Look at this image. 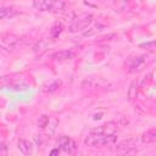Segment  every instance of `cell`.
Returning a JSON list of instances; mask_svg holds the SVG:
<instances>
[{"label": "cell", "mask_w": 156, "mask_h": 156, "mask_svg": "<svg viewBox=\"0 0 156 156\" xmlns=\"http://www.w3.org/2000/svg\"><path fill=\"white\" fill-rule=\"evenodd\" d=\"M117 141V135L113 134H101V133H96V132H90L84 143L88 146H94V147H100V146H111L115 145V143Z\"/></svg>", "instance_id": "6da1fadb"}, {"label": "cell", "mask_w": 156, "mask_h": 156, "mask_svg": "<svg viewBox=\"0 0 156 156\" xmlns=\"http://www.w3.org/2000/svg\"><path fill=\"white\" fill-rule=\"evenodd\" d=\"M91 20H93V16L90 13H82L79 16H77L72 23L69 24L68 27V30L72 32V33H76V32H80L83 29H85L90 23H91Z\"/></svg>", "instance_id": "7a4b0ae2"}, {"label": "cell", "mask_w": 156, "mask_h": 156, "mask_svg": "<svg viewBox=\"0 0 156 156\" xmlns=\"http://www.w3.org/2000/svg\"><path fill=\"white\" fill-rule=\"evenodd\" d=\"M110 85V82L102 77H88L82 82V88L85 90L104 89Z\"/></svg>", "instance_id": "3957f363"}, {"label": "cell", "mask_w": 156, "mask_h": 156, "mask_svg": "<svg viewBox=\"0 0 156 156\" xmlns=\"http://www.w3.org/2000/svg\"><path fill=\"white\" fill-rule=\"evenodd\" d=\"M138 146V139L136 138H129L126 140H122L121 143H118L116 145V152L119 155H124V154H129L133 152L134 150H136Z\"/></svg>", "instance_id": "277c9868"}, {"label": "cell", "mask_w": 156, "mask_h": 156, "mask_svg": "<svg viewBox=\"0 0 156 156\" xmlns=\"http://www.w3.org/2000/svg\"><path fill=\"white\" fill-rule=\"evenodd\" d=\"M58 145H60V147H61L63 151H66V152H68V154L74 152L76 149H77V144L74 143V140L71 139V138L67 136V135H61V136L58 138Z\"/></svg>", "instance_id": "5b68a950"}, {"label": "cell", "mask_w": 156, "mask_h": 156, "mask_svg": "<svg viewBox=\"0 0 156 156\" xmlns=\"http://www.w3.org/2000/svg\"><path fill=\"white\" fill-rule=\"evenodd\" d=\"M119 124L116 121H110L100 127H98L96 129H93L91 132H96V133H101V134H113L117 132Z\"/></svg>", "instance_id": "8992f818"}, {"label": "cell", "mask_w": 156, "mask_h": 156, "mask_svg": "<svg viewBox=\"0 0 156 156\" xmlns=\"http://www.w3.org/2000/svg\"><path fill=\"white\" fill-rule=\"evenodd\" d=\"M74 56V54L71 50H61L51 55V58L55 61H68Z\"/></svg>", "instance_id": "52a82bcc"}, {"label": "cell", "mask_w": 156, "mask_h": 156, "mask_svg": "<svg viewBox=\"0 0 156 156\" xmlns=\"http://www.w3.org/2000/svg\"><path fill=\"white\" fill-rule=\"evenodd\" d=\"M18 150L23 154V155H30L33 152V144L29 141V140H26V139H20L18 143Z\"/></svg>", "instance_id": "ba28073f"}, {"label": "cell", "mask_w": 156, "mask_h": 156, "mask_svg": "<svg viewBox=\"0 0 156 156\" xmlns=\"http://www.w3.org/2000/svg\"><path fill=\"white\" fill-rule=\"evenodd\" d=\"M145 56H136L132 60L130 65H129V72H136L140 69V67L145 63Z\"/></svg>", "instance_id": "9c48e42d"}, {"label": "cell", "mask_w": 156, "mask_h": 156, "mask_svg": "<svg viewBox=\"0 0 156 156\" xmlns=\"http://www.w3.org/2000/svg\"><path fill=\"white\" fill-rule=\"evenodd\" d=\"M2 41L4 44L7 46V48H15L20 43V38L15 34H6L4 38H2Z\"/></svg>", "instance_id": "30bf717a"}, {"label": "cell", "mask_w": 156, "mask_h": 156, "mask_svg": "<svg viewBox=\"0 0 156 156\" xmlns=\"http://www.w3.org/2000/svg\"><path fill=\"white\" fill-rule=\"evenodd\" d=\"M51 0H33V6L38 11H50Z\"/></svg>", "instance_id": "8fae6325"}, {"label": "cell", "mask_w": 156, "mask_h": 156, "mask_svg": "<svg viewBox=\"0 0 156 156\" xmlns=\"http://www.w3.org/2000/svg\"><path fill=\"white\" fill-rule=\"evenodd\" d=\"M156 140V130L152 128V129H149L146 130L145 133H143L141 135V141L144 144H151Z\"/></svg>", "instance_id": "7c38bea8"}, {"label": "cell", "mask_w": 156, "mask_h": 156, "mask_svg": "<svg viewBox=\"0 0 156 156\" xmlns=\"http://www.w3.org/2000/svg\"><path fill=\"white\" fill-rule=\"evenodd\" d=\"M65 5L66 4H65L63 0H51V2H50V12L57 13V12L63 11Z\"/></svg>", "instance_id": "4fadbf2b"}, {"label": "cell", "mask_w": 156, "mask_h": 156, "mask_svg": "<svg viewBox=\"0 0 156 156\" xmlns=\"http://www.w3.org/2000/svg\"><path fill=\"white\" fill-rule=\"evenodd\" d=\"M11 88L13 89V90H26L27 89V87H28V84L23 80V79H17V80H13V82H11Z\"/></svg>", "instance_id": "5bb4252c"}, {"label": "cell", "mask_w": 156, "mask_h": 156, "mask_svg": "<svg viewBox=\"0 0 156 156\" xmlns=\"http://www.w3.org/2000/svg\"><path fill=\"white\" fill-rule=\"evenodd\" d=\"M101 28H102V26H101V24H95V26L90 27L89 29L84 30V32H83V35H84V37H90V35H94V34H96L98 32H100V30H101Z\"/></svg>", "instance_id": "9a60e30c"}, {"label": "cell", "mask_w": 156, "mask_h": 156, "mask_svg": "<svg viewBox=\"0 0 156 156\" xmlns=\"http://www.w3.org/2000/svg\"><path fill=\"white\" fill-rule=\"evenodd\" d=\"M136 80L132 82L130 87H129V90H128V99L129 101H133L135 98H136Z\"/></svg>", "instance_id": "2e32d148"}, {"label": "cell", "mask_w": 156, "mask_h": 156, "mask_svg": "<svg viewBox=\"0 0 156 156\" xmlns=\"http://www.w3.org/2000/svg\"><path fill=\"white\" fill-rule=\"evenodd\" d=\"M62 29H63V24H62L61 22L55 23L54 27L51 28V37H52V38H57L58 34L62 32Z\"/></svg>", "instance_id": "e0dca14e"}, {"label": "cell", "mask_w": 156, "mask_h": 156, "mask_svg": "<svg viewBox=\"0 0 156 156\" xmlns=\"http://www.w3.org/2000/svg\"><path fill=\"white\" fill-rule=\"evenodd\" d=\"M12 15H15V11H13V9H10V7H0V20H2V18H6V17H10V16H12Z\"/></svg>", "instance_id": "ac0fdd59"}, {"label": "cell", "mask_w": 156, "mask_h": 156, "mask_svg": "<svg viewBox=\"0 0 156 156\" xmlns=\"http://www.w3.org/2000/svg\"><path fill=\"white\" fill-rule=\"evenodd\" d=\"M49 121H50V117H49V116H46V115L40 116L39 119H38V127L41 128V129L46 128V127L49 126Z\"/></svg>", "instance_id": "d6986e66"}, {"label": "cell", "mask_w": 156, "mask_h": 156, "mask_svg": "<svg viewBox=\"0 0 156 156\" xmlns=\"http://www.w3.org/2000/svg\"><path fill=\"white\" fill-rule=\"evenodd\" d=\"M11 82H12V78L10 76H2V77H0V89L9 87L11 84Z\"/></svg>", "instance_id": "ffe728a7"}, {"label": "cell", "mask_w": 156, "mask_h": 156, "mask_svg": "<svg viewBox=\"0 0 156 156\" xmlns=\"http://www.w3.org/2000/svg\"><path fill=\"white\" fill-rule=\"evenodd\" d=\"M60 85H61V80H60V79H56V80H54L50 85H48V89H45V90L49 91V93H52V91L57 90V89L60 88Z\"/></svg>", "instance_id": "44dd1931"}, {"label": "cell", "mask_w": 156, "mask_h": 156, "mask_svg": "<svg viewBox=\"0 0 156 156\" xmlns=\"http://www.w3.org/2000/svg\"><path fill=\"white\" fill-rule=\"evenodd\" d=\"M9 147L5 141H0V155H7Z\"/></svg>", "instance_id": "7402d4cb"}, {"label": "cell", "mask_w": 156, "mask_h": 156, "mask_svg": "<svg viewBox=\"0 0 156 156\" xmlns=\"http://www.w3.org/2000/svg\"><path fill=\"white\" fill-rule=\"evenodd\" d=\"M55 154H60V150H58V149H55V150H52V151L50 152V155H55Z\"/></svg>", "instance_id": "603a6c76"}, {"label": "cell", "mask_w": 156, "mask_h": 156, "mask_svg": "<svg viewBox=\"0 0 156 156\" xmlns=\"http://www.w3.org/2000/svg\"><path fill=\"white\" fill-rule=\"evenodd\" d=\"M0 51H2V52H7V51L5 50V48H4V46H1V45H0Z\"/></svg>", "instance_id": "cb8c5ba5"}, {"label": "cell", "mask_w": 156, "mask_h": 156, "mask_svg": "<svg viewBox=\"0 0 156 156\" xmlns=\"http://www.w3.org/2000/svg\"><path fill=\"white\" fill-rule=\"evenodd\" d=\"M0 7H1V6H0Z\"/></svg>", "instance_id": "d4e9b609"}]
</instances>
